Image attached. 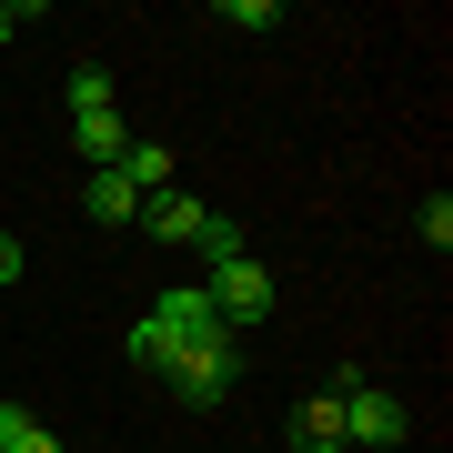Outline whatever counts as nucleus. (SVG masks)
Here are the masks:
<instances>
[{
  "label": "nucleus",
  "instance_id": "nucleus-1",
  "mask_svg": "<svg viewBox=\"0 0 453 453\" xmlns=\"http://www.w3.org/2000/svg\"><path fill=\"white\" fill-rule=\"evenodd\" d=\"M202 292H211V312H222V333H232V342L273 323V262H262V252L211 262V282H202Z\"/></svg>",
  "mask_w": 453,
  "mask_h": 453
},
{
  "label": "nucleus",
  "instance_id": "nucleus-2",
  "mask_svg": "<svg viewBox=\"0 0 453 453\" xmlns=\"http://www.w3.org/2000/svg\"><path fill=\"white\" fill-rule=\"evenodd\" d=\"M333 403H342V443H403V434H413L403 393L363 383V372H342V383H333Z\"/></svg>",
  "mask_w": 453,
  "mask_h": 453
},
{
  "label": "nucleus",
  "instance_id": "nucleus-3",
  "mask_svg": "<svg viewBox=\"0 0 453 453\" xmlns=\"http://www.w3.org/2000/svg\"><path fill=\"white\" fill-rule=\"evenodd\" d=\"M162 383L181 393V403L192 413H211V403H232V383H242V342H192V353H181Z\"/></svg>",
  "mask_w": 453,
  "mask_h": 453
},
{
  "label": "nucleus",
  "instance_id": "nucleus-4",
  "mask_svg": "<svg viewBox=\"0 0 453 453\" xmlns=\"http://www.w3.org/2000/svg\"><path fill=\"white\" fill-rule=\"evenodd\" d=\"M202 222H211V202H202V192H181V181L142 202V232H151V242H202Z\"/></svg>",
  "mask_w": 453,
  "mask_h": 453
},
{
  "label": "nucleus",
  "instance_id": "nucleus-5",
  "mask_svg": "<svg viewBox=\"0 0 453 453\" xmlns=\"http://www.w3.org/2000/svg\"><path fill=\"white\" fill-rule=\"evenodd\" d=\"M111 172H121V181H131V192H142V202H151V192H172V181H181V162H172V142H131V151H121Z\"/></svg>",
  "mask_w": 453,
  "mask_h": 453
},
{
  "label": "nucleus",
  "instance_id": "nucleus-6",
  "mask_svg": "<svg viewBox=\"0 0 453 453\" xmlns=\"http://www.w3.org/2000/svg\"><path fill=\"white\" fill-rule=\"evenodd\" d=\"M81 211H91L101 232H121V222H142V192H131L121 172H91V181H81Z\"/></svg>",
  "mask_w": 453,
  "mask_h": 453
},
{
  "label": "nucleus",
  "instance_id": "nucleus-7",
  "mask_svg": "<svg viewBox=\"0 0 453 453\" xmlns=\"http://www.w3.org/2000/svg\"><path fill=\"white\" fill-rule=\"evenodd\" d=\"M71 142H81L91 172H111L121 151H131V121H121V111H81V121H71Z\"/></svg>",
  "mask_w": 453,
  "mask_h": 453
},
{
  "label": "nucleus",
  "instance_id": "nucleus-8",
  "mask_svg": "<svg viewBox=\"0 0 453 453\" xmlns=\"http://www.w3.org/2000/svg\"><path fill=\"white\" fill-rule=\"evenodd\" d=\"M292 443H303V453H342V403H333V383H323V393H303V413H292Z\"/></svg>",
  "mask_w": 453,
  "mask_h": 453
},
{
  "label": "nucleus",
  "instance_id": "nucleus-9",
  "mask_svg": "<svg viewBox=\"0 0 453 453\" xmlns=\"http://www.w3.org/2000/svg\"><path fill=\"white\" fill-rule=\"evenodd\" d=\"M0 453H71L50 423H31V403H0Z\"/></svg>",
  "mask_w": 453,
  "mask_h": 453
},
{
  "label": "nucleus",
  "instance_id": "nucleus-10",
  "mask_svg": "<svg viewBox=\"0 0 453 453\" xmlns=\"http://www.w3.org/2000/svg\"><path fill=\"white\" fill-rule=\"evenodd\" d=\"M81 111H111V71L101 61H71V121Z\"/></svg>",
  "mask_w": 453,
  "mask_h": 453
},
{
  "label": "nucleus",
  "instance_id": "nucleus-11",
  "mask_svg": "<svg viewBox=\"0 0 453 453\" xmlns=\"http://www.w3.org/2000/svg\"><path fill=\"white\" fill-rule=\"evenodd\" d=\"M202 252L232 262V252H252V242H242V222H232V211H211V222H202Z\"/></svg>",
  "mask_w": 453,
  "mask_h": 453
},
{
  "label": "nucleus",
  "instance_id": "nucleus-12",
  "mask_svg": "<svg viewBox=\"0 0 453 453\" xmlns=\"http://www.w3.org/2000/svg\"><path fill=\"white\" fill-rule=\"evenodd\" d=\"M222 20H232V31H282L273 0H222Z\"/></svg>",
  "mask_w": 453,
  "mask_h": 453
},
{
  "label": "nucleus",
  "instance_id": "nucleus-13",
  "mask_svg": "<svg viewBox=\"0 0 453 453\" xmlns=\"http://www.w3.org/2000/svg\"><path fill=\"white\" fill-rule=\"evenodd\" d=\"M413 232H423V242H434V252H443V242H453V202L434 192V202H423V211H413Z\"/></svg>",
  "mask_w": 453,
  "mask_h": 453
},
{
  "label": "nucleus",
  "instance_id": "nucleus-14",
  "mask_svg": "<svg viewBox=\"0 0 453 453\" xmlns=\"http://www.w3.org/2000/svg\"><path fill=\"white\" fill-rule=\"evenodd\" d=\"M20 273H31V252H20V232H0V292H11Z\"/></svg>",
  "mask_w": 453,
  "mask_h": 453
},
{
  "label": "nucleus",
  "instance_id": "nucleus-15",
  "mask_svg": "<svg viewBox=\"0 0 453 453\" xmlns=\"http://www.w3.org/2000/svg\"><path fill=\"white\" fill-rule=\"evenodd\" d=\"M20 31H31V11H20V0H0V50H11Z\"/></svg>",
  "mask_w": 453,
  "mask_h": 453
}]
</instances>
